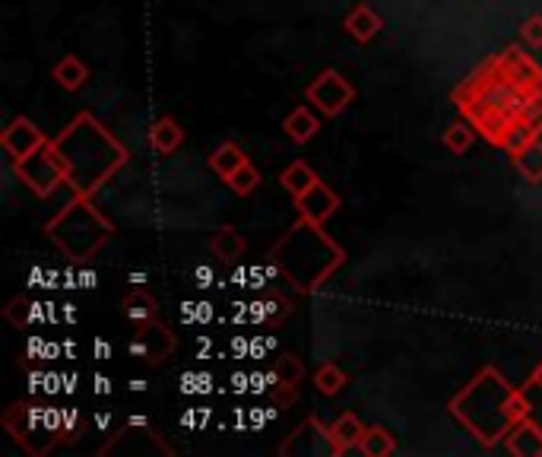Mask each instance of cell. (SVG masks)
Returning <instances> with one entry per match:
<instances>
[{
	"label": "cell",
	"instance_id": "6da1fadb",
	"mask_svg": "<svg viewBox=\"0 0 542 457\" xmlns=\"http://www.w3.org/2000/svg\"><path fill=\"white\" fill-rule=\"evenodd\" d=\"M54 146H58L67 162V185L80 197H89L99 185H105L127 159L124 146L89 115H80L73 121L67 131L54 140Z\"/></svg>",
	"mask_w": 542,
	"mask_h": 457
},
{
	"label": "cell",
	"instance_id": "7a4b0ae2",
	"mask_svg": "<svg viewBox=\"0 0 542 457\" xmlns=\"http://www.w3.org/2000/svg\"><path fill=\"white\" fill-rule=\"evenodd\" d=\"M48 235L61 245V251L73 261H89L111 235V223L102 219V213L89 204L86 197L77 194L73 204L64 207V213L48 223Z\"/></svg>",
	"mask_w": 542,
	"mask_h": 457
},
{
	"label": "cell",
	"instance_id": "3957f363",
	"mask_svg": "<svg viewBox=\"0 0 542 457\" xmlns=\"http://www.w3.org/2000/svg\"><path fill=\"white\" fill-rule=\"evenodd\" d=\"M13 169L39 197H48L54 188L67 181V162L58 146H54V140H48L42 150H35L32 156L16 159Z\"/></svg>",
	"mask_w": 542,
	"mask_h": 457
},
{
	"label": "cell",
	"instance_id": "277c9868",
	"mask_svg": "<svg viewBox=\"0 0 542 457\" xmlns=\"http://www.w3.org/2000/svg\"><path fill=\"white\" fill-rule=\"evenodd\" d=\"M352 99H355V86L336 70H324L321 77L308 86V102L321 108L327 118L340 115Z\"/></svg>",
	"mask_w": 542,
	"mask_h": 457
},
{
	"label": "cell",
	"instance_id": "5b68a950",
	"mask_svg": "<svg viewBox=\"0 0 542 457\" xmlns=\"http://www.w3.org/2000/svg\"><path fill=\"white\" fill-rule=\"evenodd\" d=\"M45 143H48V137H45L32 121H26V118H16V121L7 127V131H4V137H0V146H4L7 156H10L13 162L32 156L35 150H42Z\"/></svg>",
	"mask_w": 542,
	"mask_h": 457
},
{
	"label": "cell",
	"instance_id": "8992f818",
	"mask_svg": "<svg viewBox=\"0 0 542 457\" xmlns=\"http://www.w3.org/2000/svg\"><path fill=\"white\" fill-rule=\"evenodd\" d=\"M295 207L305 223L324 226V219H330L336 210H340V197H336L324 181H317V185H311L302 197H295Z\"/></svg>",
	"mask_w": 542,
	"mask_h": 457
},
{
	"label": "cell",
	"instance_id": "52a82bcc",
	"mask_svg": "<svg viewBox=\"0 0 542 457\" xmlns=\"http://www.w3.org/2000/svg\"><path fill=\"white\" fill-rule=\"evenodd\" d=\"M365 435V426L362 419L355 413H343L336 423L327 429V445H330V454H346L349 448H359Z\"/></svg>",
	"mask_w": 542,
	"mask_h": 457
},
{
	"label": "cell",
	"instance_id": "ba28073f",
	"mask_svg": "<svg viewBox=\"0 0 542 457\" xmlns=\"http://www.w3.org/2000/svg\"><path fill=\"white\" fill-rule=\"evenodd\" d=\"M381 29H384V20H381V16L371 10L368 4H359V7H355V10L346 16V32L352 35L355 42H362V45L375 39Z\"/></svg>",
	"mask_w": 542,
	"mask_h": 457
},
{
	"label": "cell",
	"instance_id": "9c48e42d",
	"mask_svg": "<svg viewBox=\"0 0 542 457\" xmlns=\"http://www.w3.org/2000/svg\"><path fill=\"white\" fill-rule=\"evenodd\" d=\"M181 143H184V131H181V124L172 118H159L153 124V131H149V146L162 156H172Z\"/></svg>",
	"mask_w": 542,
	"mask_h": 457
},
{
	"label": "cell",
	"instance_id": "30bf717a",
	"mask_svg": "<svg viewBox=\"0 0 542 457\" xmlns=\"http://www.w3.org/2000/svg\"><path fill=\"white\" fill-rule=\"evenodd\" d=\"M514 159V166L517 172L530 181V185H539L542 181V140H530V143H523L517 153H511Z\"/></svg>",
	"mask_w": 542,
	"mask_h": 457
},
{
	"label": "cell",
	"instance_id": "8fae6325",
	"mask_svg": "<svg viewBox=\"0 0 542 457\" xmlns=\"http://www.w3.org/2000/svg\"><path fill=\"white\" fill-rule=\"evenodd\" d=\"M51 77L58 80L67 93H77V89L89 80V67L77 58V54H67V58H61L58 64H54Z\"/></svg>",
	"mask_w": 542,
	"mask_h": 457
},
{
	"label": "cell",
	"instance_id": "7c38bea8",
	"mask_svg": "<svg viewBox=\"0 0 542 457\" xmlns=\"http://www.w3.org/2000/svg\"><path fill=\"white\" fill-rule=\"evenodd\" d=\"M283 131L289 134L292 143H308L317 131H321V124H317V118L308 112L305 105H298V108H292V112L286 115Z\"/></svg>",
	"mask_w": 542,
	"mask_h": 457
},
{
	"label": "cell",
	"instance_id": "4fadbf2b",
	"mask_svg": "<svg viewBox=\"0 0 542 457\" xmlns=\"http://www.w3.org/2000/svg\"><path fill=\"white\" fill-rule=\"evenodd\" d=\"M124 315H127L130 324L137 327V324H146V321H156L159 318V305H156V299L149 296L146 289H134L124 299Z\"/></svg>",
	"mask_w": 542,
	"mask_h": 457
},
{
	"label": "cell",
	"instance_id": "5bb4252c",
	"mask_svg": "<svg viewBox=\"0 0 542 457\" xmlns=\"http://www.w3.org/2000/svg\"><path fill=\"white\" fill-rule=\"evenodd\" d=\"M248 162V156H245V150L241 146H235V143H222L219 150L210 156V169L222 178V181H229L241 166Z\"/></svg>",
	"mask_w": 542,
	"mask_h": 457
},
{
	"label": "cell",
	"instance_id": "9a60e30c",
	"mask_svg": "<svg viewBox=\"0 0 542 457\" xmlns=\"http://www.w3.org/2000/svg\"><path fill=\"white\" fill-rule=\"evenodd\" d=\"M245 248H248L245 235H241L238 229H232V226L219 229L213 239H210V251L216 254L219 261H235V258H241V254H245Z\"/></svg>",
	"mask_w": 542,
	"mask_h": 457
},
{
	"label": "cell",
	"instance_id": "2e32d148",
	"mask_svg": "<svg viewBox=\"0 0 542 457\" xmlns=\"http://www.w3.org/2000/svg\"><path fill=\"white\" fill-rule=\"evenodd\" d=\"M279 181H283V188H286L292 197H302V194H305L311 185H317L321 178H317L314 169L305 166V162H292V166H289L283 175H279Z\"/></svg>",
	"mask_w": 542,
	"mask_h": 457
},
{
	"label": "cell",
	"instance_id": "e0dca14e",
	"mask_svg": "<svg viewBox=\"0 0 542 457\" xmlns=\"http://www.w3.org/2000/svg\"><path fill=\"white\" fill-rule=\"evenodd\" d=\"M359 451L365 457H387V454L397 451V442H394V435H390L387 429L375 426V429H365L362 442H359Z\"/></svg>",
	"mask_w": 542,
	"mask_h": 457
},
{
	"label": "cell",
	"instance_id": "ac0fdd59",
	"mask_svg": "<svg viewBox=\"0 0 542 457\" xmlns=\"http://www.w3.org/2000/svg\"><path fill=\"white\" fill-rule=\"evenodd\" d=\"M314 385H317V391H321L324 397H333V394H340V391H343V385H346V372H343L336 362H324L321 369L314 372Z\"/></svg>",
	"mask_w": 542,
	"mask_h": 457
},
{
	"label": "cell",
	"instance_id": "d6986e66",
	"mask_svg": "<svg viewBox=\"0 0 542 457\" xmlns=\"http://www.w3.org/2000/svg\"><path fill=\"white\" fill-rule=\"evenodd\" d=\"M473 140H476V134H473L466 124H451V127L444 131V146H447V150H451L454 156H463V153L473 146Z\"/></svg>",
	"mask_w": 542,
	"mask_h": 457
},
{
	"label": "cell",
	"instance_id": "ffe728a7",
	"mask_svg": "<svg viewBox=\"0 0 542 457\" xmlns=\"http://www.w3.org/2000/svg\"><path fill=\"white\" fill-rule=\"evenodd\" d=\"M226 185L238 194V197H248V194H254L257 191V185H260V172L251 166V162H245V166H241Z\"/></svg>",
	"mask_w": 542,
	"mask_h": 457
},
{
	"label": "cell",
	"instance_id": "44dd1931",
	"mask_svg": "<svg viewBox=\"0 0 542 457\" xmlns=\"http://www.w3.org/2000/svg\"><path fill=\"white\" fill-rule=\"evenodd\" d=\"M273 369H276V378H279V381H286V385H298V381L305 378L302 362H298L295 356H279Z\"/></svg>",
	"mask_w": 542,
	"mask_h": 457
},
{
	"label": "cell",
	"instance_id": "7402d4cb",
	"mask_svg": "<svg viewBox=\"0 0 542 457\" xmlns=\"http://www.w3.org/2000/svg\"><path fill=\"white\" fill-rule=\"evenodd\" d=\"M520 42L527 48H542V16H530V20L520 26Z\"/></svg>",
	"mask_w": 542,
	"mask_h": 457
},
{
	"label": "cell",
	"instance_id": "603a6c76",
	"mask_svg": "<svg viewBox=\"0 0 542 457\" xmlns=\"http://www.w3.org/2000/svg\"><path fill=\"white\" fill-rule=\"evenodd\" d=\"M270 394H273V400L279 404V410H286V407H292V400H295V385H286V381H276V388H273Z\"/></svg>",
	"mask_w": 542,
	"mask_h": 457
},
{
	"label": "cell",
	"instance_id": "cb8c5ba5",
	"mask_svg": "<svg viewBox=\"0 0 542 457\" xmlns=\"http://www.w3.org/2000/svg\"><path fill=\"white\" fill-rule=\"evenodd\" d=\"M194 277H197V286H213V283H210V280H213V270H210V267H197Z\"/></svg>",
	"mask_w": 542,
	"mask_h": 457
}]
</instances>
